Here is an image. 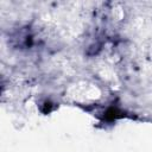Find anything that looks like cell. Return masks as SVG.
Here are the masks:
<instances>
[{
  "instance_id": "6da1fadb",
  "label": "cell",
  "mask_w": 152,
  "mask_h": 152,
  "mask_svg": "<svg viewBox=\"0 0 152 152\" xmlns=\"http://www.w3.org/2000/svg\"><path fill=\"white\" fill-rule=\"evenodd\" d=\"M116 114H118V110L114 109V108H110V109L106 113V118L109 119V120H113V119H115V118L119 116V115H116Z\"/></svg>"
}]
</instances>
